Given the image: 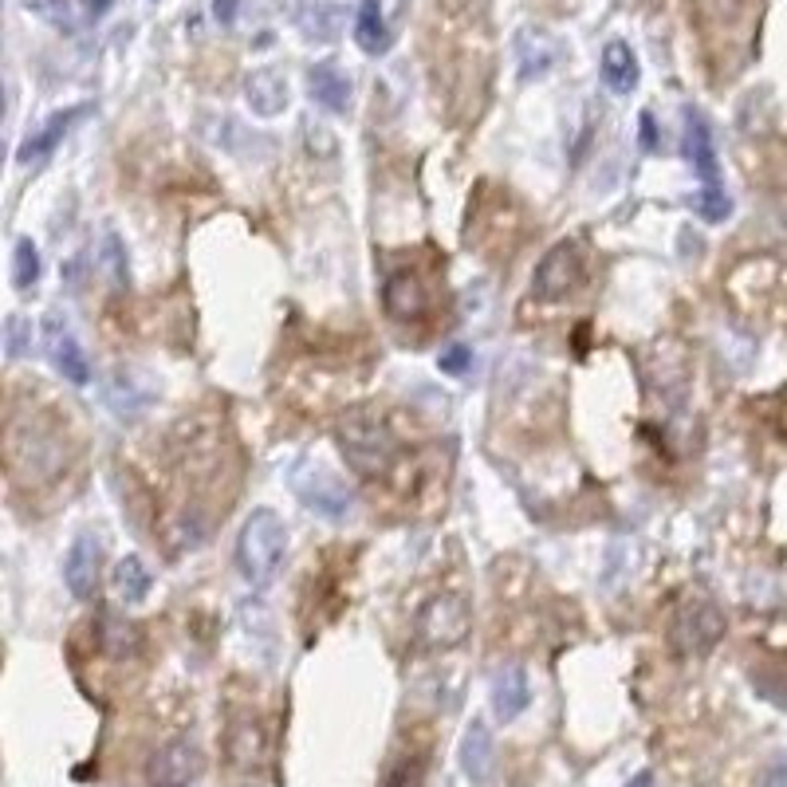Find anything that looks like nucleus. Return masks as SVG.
I'll list each match as a JSON object with an SVG mask.
<instances>
[{
	"instance_id": "obj_21",
	"label": "nucleus",
	"mask_w": 787,
	"mask_h": 787,
	"mask_svg": "<svg viewBox=\"0 0 787 787\" xmlns=\"http://www.w3.org/2000/svg\"><path fill=\"white\" fill-rule=\"evenodd\" d=\"M460 764L469 772V779L485 784L488 772H493V736H488L485 725H473L465 733V744H460Z\"/></svg>"
},
{
	"instance_id": "obj_24",
	"label": "nucleus",
	"mask_w": 787,
	"mask_h": 787,
	"mask_svg": "<svg viewBox=\"0 0 787 787\" xmlns=\"http://www.w3.org/2000/svg\"><path fill=\"white\" fill-rule=\"evenodd\" d=\"M354 40H359V48H363L366 55L386 52L390 35H386V24H382L379 0H363V9H359V20H354Z\"/></svg>"
},
{
	"instance_id": "obj_3",
	"label": "nucleus",
	"mask_w": 787,
	"mask_h": 787,
	"mask_svg": "<svg viewBox=\"0 0 787 787\" xmlns=\"http://www.w3.org/2000/svg\"><path fill=\"white\" fill-rule=\"evenodd\" d=\"M4 460L17 485H52L68 469V437L60 434V422H52L40 410L12 406L9 429H4Z\"/></svg>"
},
{
	"instance_id": "obj_29",
	"label": "nucleus",
	"mask_w": 787,
	"mask_h": 787,
	"mask_svg": "<svg viewBox=\"0 0 787 787\" xmlns=\"http://www.w3.org/2000/svg\"><path fill=\"white\" fill-rule=\"evenodd\" d=\"M425 764L422 760H398L394 772L386 776V787H422Z\"/></svg>"
},
{
	"instance_id": "obj_25",
	"label": "nucleus",
	"mask_w": 787,
	"mask_h": 787,
	"mask_svg": "<svg viewBox=\"0 0 787 787\" xmlns=\"http://www.w3.org/2000/svg\"><path fill=\"white\" fill-rule=\"evenodd\" d=\"M229 756L237 768H257L260 756H265V733H260L252 721H240L229 733Z\"/></svg>"
},
{
	"instance_id": "obj_16",
	"label": "nucleus",
	"mask_w": 787,
	"mask_h": 787,
	"mask_svg": "<svg viewBox=\"0 0 787 787\" xmlns=\"http://www.w3.org/2000/svg\"><path fill=\"white\" fill-rule=\"evenodd\" d=\"M531 701V690H528V673L520 665H508V670L496 673L493 682V708L500 721H516L528 708Z\"/></svg>"
},
{
	"instance_id": "obj_30",
	"label": "nucleus",
	"mask_w": 787,
	"mask_h": 787,
	"mask_svg": "<svg viewBox=\"0 0 787 787\" xmlns=\"http://www.w3.org/2000/svg\"><path fill=\"white\" fill-rule=\"evenodd\" d=\"M469 363H473V351L465 343H453V346H445L442 351V359H437V366H442L445 374H453V379H457V374H465L469 371Z\"/></svg>"
},
{
	"instance_id": "obj_7",
	"label": "nucleus",
	"mask_w": 787,
	"mask_h": 787,
	"mask_svg": "<svg viewBox=\"0 0 787 787\" xmlns=\"http://www.w3.org/2000/svg\"><path fill=\"white\" fill-rule=\"evenodd\" d=\"M721 634H725V614H721L717 602L708 599H690L682 611L673 614L670 627V642L682 657H701L717 646Z\"/></svg>"
},
{
	"instance_id": "obj_9",
	"label": "nucleus",
	"mask_w": 787,
	"mask_h": 787,
	"mask_svg": "<svg viewBox=\"0 0 787 787\" xmlns=\"http://www.w3.org/2000/svg\"><path fill=\"white\" fill-rule=\"evenodd\" d=\"M579 283H583V248H579V240H559L536 268L531 296L543 303H559L576 292Z\"/></svg>"
},
{
	"instance_id": "obj_12",
	"label": "nucleus",
	"mask_w": 787,
	"mask_h": 787,
	"mask_svg": "<svg viewBox=\"0 0 787 787\" xmlns=\"http://www.w3.org/2000/svg\"><path fill=\"white\" fill-rule=\"evenodd\" d=\"M44 351H48V359H52V366L68 382H75V386H87L91 382L87 354H83L80 339L71 335L68 319H63L60 311H52V315L44 319Z\"/></svg>"
},
{
	"instance_id": "obj_15",
	"label": "nucleus",
	"mask_w": 787,
	"mask_h": 787,
	"mask_svg": "<svg viewBox=\"0 0 787 787\" xmlns=\"http://www.w3.org/2000/svg\"><path fill=\"white\" fill-rule=\"evenodd\" d=\"M245 95H248V106H252L260 118H276L283 106H288V83H283L280 71L260 68L245 80Z\"/></svg>"
},
{
	"instance_id": "obj_32",
	"label": "nucleus",
	"mask_w": 787,
	"mask_h": 787,
	"mask_svg": "<svg viewBox=\"0 0 787 787\" xmlns=\"http://www.w3.org/2000/svg\"><path fill=\"white\" fill-rule=\"evenodd\" d=\"M213 12H217V20H221V24H232V17H237V0H217V4H213Z\"/></svg>"
},
{
	"instance_id": "obj_1",
	"label": "nucleus",
	"mask_w": 787,
	"mask_h": 787,
	"mask_svg": "<svg viewBox=\"0 0 787 787\" xmlns=\"http://www.w3.org/2000/svg\"><path fill=\"white\" fill-rule=\"evenodd\" d=\"M425 48L437 83L449 91H485L488 83V12L485 0H434Z\"/></svg>"
},
{
	"instance_id": "obj_18",
	"label": "nucleus",
	"mask_w": 787,
	"mask_h": 787,
	"mask_svg": "<svg viewBox=\"0 0 787 787\" xmlns=\"http://www.w3.org/2000/svg\"><path fill=\"white\" fill-rule=\"evenodd\" d=\"M602 80L614 95H630L638 87V60L630 52V44L622 40H611V44L602 48Z\"/></svg>"
},
{
	"instance_id": "obj_20",
	"label": "nucleus",
	"mask_w": 787,
	"mask_h": 787,
	"mask_svg": "<svg viewBox=\"0 0 787 787\" xmlns=\"http://www.w3.org/2000/svg\"><path fill=\"white\" fill-rule=\"evenodd\" d=\"M516 55H520V80H536V75H543L556 63V44L543 32H520Z\"/></svg>"
},
{
	"instance_id": "obj_11",
	"label": "nucleus",
	"mask_w": 787,
	"mask_h": 787,
	"mask_svg": "<svg viewBox=\"0 0 787 787\" xmlns=\"http://www.w3.org/2000/svg\"><path fill=\"white\" fill-rule=\"evenodd\" d=\"M205 760L197 753V744L189 741H169L146 764V784L151 787H189L201 776Z\"/></svg>"
},
{
	"instance_id": "obj_13",
	"label": "nucleus",
	"mask_w": 787,
	"mask_h": 787,
	"mask_svg": "<svg viewBox=\"0 0 787 787\" xmlns=\"http://www.w3.org/2000/svg\"><path fill=\"white\" fill-rule=\"evenodd\" d=\"M99 567H103V548L91 531H80L68 548V559H63V579H68L71 594L75 599H91L99 587Z\"/></svg>"
},
{
	"instance_id": "obj_22",
	"label": "nucleus",
	"mask_w": 787,
	"mask_h": 787,
	"mask_svg": "<svg viewBox=\"0 0 787 787\" xmlns=\"http://www.w3.org/2000/svg\"><path fill=\"white\" fill-rule=\"evenodd\" d=\"M95 627H99V646H103L111 657H126V654L138 650V630H134L126 619H118V614L99 611Z\"/></svg>"
},
{
	"instance_id": "obj_10",
	"label": "nucleus",
	"mask_w": 787,
	"mask_h": 787,
	"mask_svg": "<svg viewBox=\"0 0 787 787\" xmlns=\"http://www.w3.org/2000/svg\"><path fill=\"white\" fill-rule=\"evenodd\" d=\"M382 308L394 323H417L422 315H429L434 308V296H429V283L422 280V272L414 268H394L382 280Z\"/></svg>"
},
{
	"instance_id": "obj_5",
	"label": "nucleus",
	"mask_w": 787,
	"mask_h": 787,
	"mask_svg": "<svg viewBox=\"0 0 787 787\" xmlns=\"http://www.w3.org/2000/svg\"><path fill=\"white\" fill-rule=\"evenodd\" d=\"M288 551V531L272 508H257L237 536V567L252 587H268L276 579Z\"/></svg>"
},
{
	"instance_id": "obj_17",
	"label": "nucleus",
	"mask_w": 787,
	"mask_h": 787,
	"mask_svg": "<svg viewBox=\"0 0 787 787\" xmlns=\"http://www.w3.org/2000/svg\"><path fill=\"white\" fill-rule=\"evenodd\" d=\"M80 111H83V106H71V111H55V115L48 118V123L40 126V131L28 134L24 146L17 151V158H20V162H32V158H44V154H52L55 146L63 142V134L71 131V123L80 118Z\"/></svg>"
},
{
	"instance_id": "obj_31",
	"label": "nucleus",
	"mask_w": 787,
	"mask_h": 787,
	"mask_svg": "<svg viewBox=\"0 0 787 787\" xmlns=\"http://www.w3.org/2000/svg\"><path fill=\"white\" fill-rule=\"evenodd\" d=\"M764 787H787V760L772 764V772L764 776Z\"/></svg>"
},
{
	"instance_id": "obj_23",
	"label": "nucleus",
	"mask_w": 787,
	"mask_h": 787,
	"mask_svg": "<svg viewBox=\"0 0 787 787\" xmlns=\"http://www.w3.org/2000/svg\"><path fill=\"white\" fill-rule=\"evenodd\" d=\"M111 587H115L123 602H142L151 594V571L142 567L138 556H123L115 563V571H111Z\"/></svg>"
},
{
	"instance_id": "obj_28",
	"label": "nucleus",
	"mask_w": 787,
	"mask_h": 787,
	"mask_svg": "<svg viewBox=\"0 0 787 787\" xmlns=\"http://www.w3.org/2000/svg\"><path fill=\"white\" fill-rule=\"evenodd\" d=\"M28 335H32V328H28L20 315L4 319V354H9V359H20V354L28 351V343H32Z\"/></svg>"
},
{
	"instance_id": "obj_14",
	"label": "nucleus",
	"mask_w": 787,
	"mask_h": 787,
	"mask_svg": "<svg viewBox=\"0 0 787 787\" xmlns=\"http://www.w3.org/2000/svg\"><path fill=\"white\" fill-rule=\"evenodd\" d=\"M685 154L701 177V189H721V162L713 151V134L701 111H685Z\"/></svg>"
},
{
	"instance_id": "obj_2",
	"label": "nucleus",
	"mask_w": 787,
	"mask_h": 787,
	"mask_svg": "<svg viewBox=\"0 0 787 787\" xmlns=\"http://www.w3.org/2000/svg\"><path fill=\"white\" fill-rule=\"evenodd\" d=\"M764 0H690V24L713 80H733L748 68L760 40Z\"/></svg>"
},
{
	"instance_id": "obj_19",
	"label": "nucleus",
	"mask_w": 787,
	"mask_h": 787,
	"mask_svg": "<svg viewBox=\"0 0 787 787\" xmlns=\"http://www.w3.org/2000/svg\"><path fill=\"white\" fill-rule=\"evenodd\" d=\"M311 95L328 111H346V103H351V80L339 68H331V63H319V68H311Z\"/></svg>"
},
{
	"instance_id": "obj_27",
	"label": "nucleus",
	"mask_w": 787,
	"mask_h": 787,
	"mask_svg": "<svg viewBox=\"0 0 787 787\" xmlns=\"http://www.w3.org/2000/svg\"><path fill=\"white\" fill-rule=\"evenodd\" d=\"M697 213L705 217V221H725L728 213H733V201H728V194L725 189H701V197H697Z\"/></svg>"
},
{
	"instance_id": "obj_33",
	"label": "nucleus",
	"mask_w": 787,
	"mask_h": 787,
	"mask_svg": "<svg viewBox=\"0 0 787 787\" xmlns=\"http://www.w3.org/2000/svg\"><path fill=\"white\" fill-rule=\"evenodd\" d=\"M642 142L646 151H654V115H642Z\"/></svg>"
},
{
	"instance_id": "obj_6",
	"label": "nucleus",
	"mask_w": 787,
	"mask_h": 787,
	"mask_svg": "<svg viewBox=\"0 0 787 787\" xmlns=\"http://www.w3.org/2000/svg\"><path fill=\"white\" fill-rule=\"evenodd\" d=\"M469 627H473L469 602L460 599V594L445 591L434 594L422 607V614H417V642L425 650H453L469 638Z\"/></svg>"
},
{
	"instance_id": "obj_8",
	"label": "nucleus",
	"mask_w": 787,
	"mask_h": 787,
	"mask_svg": "<svg viewBox=\"0 0 787 787\" xmlns=\"http://www.w3.org/2000/svg\"><path fill=\"white\" fill-rule=\"evenodd\" d=\"M292 488L296 496H300V505L311 508L315 516H323V520H343V516L351 512V493H346V485L331 469L315 465V460L296 465Z\"/></svg>"
},
{
	"instance_id": "obj_34",
	"label": "nucleus",
	"mask_w": 787,
	"mask_h": 787,
	"mask_svg": "<svg viewBox=\"0 0 787 787\" xmlns=\"http://www.w3.org/2000/svg\"><path fill=\"white\" fill-rule=\"evenodd\" d=\"M634 787H650V776H638V779H634Z\"/></svg>"
},
{
	"instance_id": "obj_26",
	"label": "nucleus",
	"mask_w": 787,
	"mask_h": 787,
	"mask_svg": "<svg viewBox=\"0 0 787 787\" xmlns=\"http://www.w3.org/2000/svg\"><path fill=\"white\" fill-rule=\"evenodd\" d=\"M12 280H17V288H32L40 280V252L28 237H20L12 248Z\"/></svg>"
},
{
	"instance_id": "obj_4",
	"label": "nucleus",
	"mask_w": 787,
	"mask_h": 787,
	"mask_svg": "<svg viewBox=\"0 0 787 787\" xmlns=\"http://www.w3.org/2000/svg\"><path fill=\"white\" fill-rule=\"evenodd\" d=\"M335 442L343 449L346 465L366 480H386L402 457L398 434L374 410H351V414L339 417Z\"/></svg>"
}]
</instances>
